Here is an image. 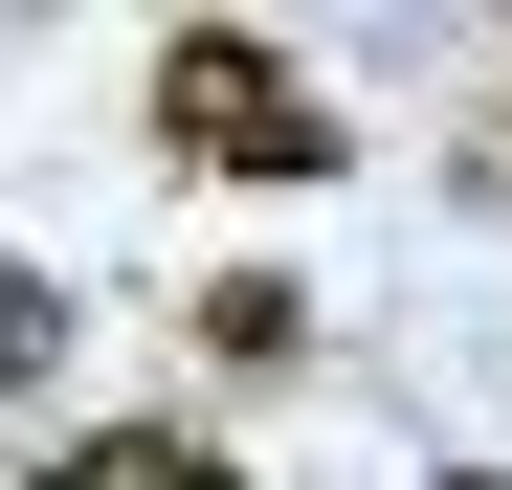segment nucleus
<instances>
[{"label":"nucleus","instance_id":"nucleus-5","mask_svg":"<svg viewBox=\"0 0 512 490\" xmlns=\"http://www.w3.org/2000/svg\"><path fill=\"white\" fill-rule=\"evenodd\" d=\"M446 490H512V468H446Z\"/></svg>","mask_w":512,"mask_h":490},{"label":"nucleus","instance_id":"nucleus-2","mask_svg":"<svg viewBox=\"0 0 512 490\" xmlns=\"http://www.w3.org/2000/svg\"><path fill=\"white\" fill-rule=\"evenodd\" d=\"M45 357H67V290H45V268H0V401H23Z\"/></svg>","mask_w":512,"mask_h":490},{"label":"nucleus","instance_id":"nucleus-3","mask_svg":"<svg viewBox=\"0 0 512 490\" xmlns=\"http://www.w3.org/2000/svg\"><path fill=\"white\" fill-rule=\"evenodd\" d=\"M23 490H156V424H134V446H67V468H23Z\"/></svg>","mask_w":512,"mask_h":490},{"label":"nucleus","instance_id":"nucleus-1","mask_svg":"<svg viewBox=\"0 0 512 490\" xmlns=\"http://www.w3.org/2000/svg\"><path fill=\"white\" fill-rule=\"evenodd\" d=\"M156 134H179L201 179H334V156H357L334 90H290L245 23H179V45H156Z\"/></svg>","mask_w":512,"mask_h":490},{"label":"nucleus","instance_id":"nucleus-4","mask_svg":"<svg viewBox=\"0 0 512 490\" xmlns=\"http://www.w3.org/2000/svg\"><path fill=\"white\" fill-rule=\"evenodd\" d=\"M156 490H245V468H223V446H179V424H156Z\"/></svg>","mask_w":512,"mask_h":490}]
</instances>
